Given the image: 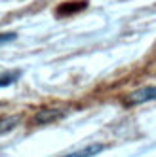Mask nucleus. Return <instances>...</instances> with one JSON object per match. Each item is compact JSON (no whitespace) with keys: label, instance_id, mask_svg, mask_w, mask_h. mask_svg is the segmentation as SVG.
Masks as SVG:
<instances>
[{"label":"nucleus","instance_id":"1","mask_svg":"<svg viewBox=\"0 0 156 157\" xmlns=\"http://www.w3.org/2000/svg\"><path fill=\"white\" fill-rule=\"evenodd\" d=\"M156 100V85L141 87L137 91H133L128 97V104H143V102H152Z\"/></svg>","mask_w":156,"mask_h":157},{"label":"nucleus","instance_id":"2","mask_svg":"<svg viewBox=\"0 0 156 157\" xmlns=\"http://www.w3.org/2000/svg\"><path fill=\"white\" fill-rule=\"evenodd\" d=\"M103 150H105L103 144H90V146H84V148L76 150V151H72V153H67V155H63V157H93V155H97V153H101Z\"/></svg>","mask_w":156,"mask_h":157},{"label":"nucleus","instance_id":"3","mask_svg":"<svg viewBox=\"0 0 156 157\" xmlns=\"http://www.w3.org/2000/svg\"><path fill=\"white\" fill-rule=\"evenodd\" d=\"M61 114H63L61 110H42V112H38V114L35 116V121L42 125V123H50V121L59 119Z\"/></svg>","mask_w":156,"mask_h":157},{"label":"nucleus","instance_id":"4","mask_svg":"<svg viewBox=\"0 0 156 157\" xmlns=\"http://www.w3.org/2000/svg\"><path fill=\"white\" fill-rule=\"evenodd\" d=\"M88 4L86 2H69V4H61L57 8V13L59 15H71V13H76L80 12V10H84Z\"/></svg>","mask_w":156,"mask_h":157},{"label":"nucleus","instance_id":"5","mask_svg":"<svg viewBox=\"0 0 156 157\" xmlns=\"http://www.w3.org/2000/svg\"><path fill=\"white\" fill-rule=\"evenodd\" d=\"M19 123V116H10V117H0V134H6L12 129L17 127Z\"/></svg>","mask_w":156,"mask_h":157},{"label":"nucleus","instance_id":"6","mask_svg":"<svg viewBox=\"0 0 156 157\" xmlns=\"http://www.w3.org/2000/svg\"><path fill=\"white\" fill-rule=\"evenodd\" d=\"M21 78V72L19 70H14V72H4V74H0V87H8V85H12L15 83L17 80Z\"/></svg>","mask_w":156,"mask_h":157},{"label":"nucleus","instance_id":"7","mask_svg":"<svg viewBox=\"0 0 156 157\" xmlns=\"http://www.w3.org/2000/svg\"><path fill=\"white\" fill-rule=\"evenodd\" d=\"M17 38L15 32H0V46H6V44L14 42Z\"/></svg>","mask_w":156,"mask_h":157}]
</instances>
